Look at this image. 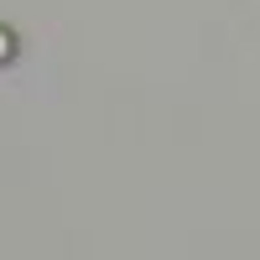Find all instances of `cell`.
<instances>
[{"instance_id":"obj_1","label":"cell","mask_w":260,"mask_h":260,"mask_svg":"<svg viewBox=\"0 0 260 260\" xmlns=\"http://www.w3.org/2000/svg\"><path fill=\"white\" fill-rule=\"evenodd\" d=\"M11 57H16V31L0 26V62H11Z\"/></svg>"}]
</instances>
